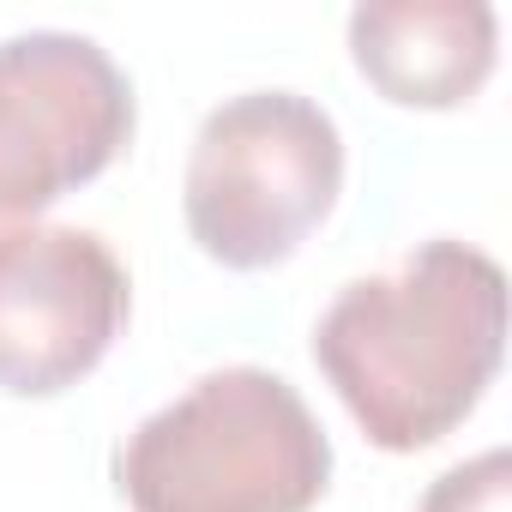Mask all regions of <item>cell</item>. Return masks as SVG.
<instances>
[{
    "instance_id": "7",
    "label": "cell",
    "mask_w": 512,
    "mask_h": 512,
    "mask_svg": "<svg viewBox=\"0 0 512 512\" xmlns=\"http://www.w3.org/2000/svg\"><path fill=\"white\" fill-rule=\"evenodd\" d=\"M416 512H512V458H506V446H488V452L452 464L446 476H434Z\"/></svg>"
},
{
    "instance_id": "3",
    "label": "cell",
    "mask_w": 512,
    "mask_h": 512,
    "mask_svg": "<svg viewBox=\"0 0 512 512\" xmlns=\"http://www.w3.org/2000/svg\"><path fill=\"white\" fill-rule=\"evenodd\" d=\"M344 193V133L302 91L217 103L187 157L181 205L193 241L229 272H266L308 241Z\"/></svg>"
},
{
    "instance_id": "6",
    "label": "cell",
    "mask_w": 512,
    "mask_h": 512,
    "mask_svg": "<svg viewBox=\"0 0 512 512\" xmlns=\"http://www.w3.org/2000/svg\"><path fill=\"white\" fill-rule=\"evenodd\" d=\"M500 19L488 0H368L350 13L362 79L404 109H458L494 73Z\"/></svg>"
},
{
    "instance_id": "1",
    "label": "cell",
    "mask_w": 512,
    "mask_h": 512,
    "mask_svg": "<svg viewBox=\"0 0 512 512\" xmlns=\"http://www.w3.org/2000/svg\"><path fill=\"white\" fill-rule=\"evenodd\" d=\"M506 350V278L482 247L434 235L356 278L314 326V362L380 452L446 440Z\"/></svg>"
},
{
    "instance_id": "5",
    "label": "cell",
    "mask_w": 512,
    "mask_h": 512,
    "mask_svg": "<svg viewBox=\"0 0 512 512\" xmlns=\"http://www.w3.org/2000/svg\"><path fill=\"white\" fill-rule=\"evenodd\" d=\"M127 272L97 229L25 223L0 235V392L79 386L127 326Z\"/></svg>"
},
{
    "instance_id": "2",
    "label": "cell",
    "mask_w": 512,
    "mask_h": 512,
    "mask_svg": "<svg viewBox=\"0 0 512 512\" xmlns=\"http://www.w3.org/2000/svg\"><path fill=\"white\" fill-rule=\"evenodd\" d=\"M133 512H308L332 482V440L272 368H217L115 446Z\"/></svg>"
},
{
    "instance_id": "4",
    "label": "cell",
    "mask_w": 512,
    "mask_h": 512,
    "mask_svg": "<svg viewBox=\"0 0 512 512\" xmlns=\"http://www.w3.org/2000/svg\"><path fill=\"white\" fill-rule=\"evenodd\" d=\"M127 139L133 85L103 43L79 31H19L0 43V235L97 181Z\"/></svg>"
}]
</instances>
